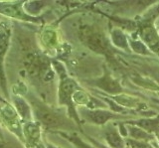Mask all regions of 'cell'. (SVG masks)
Returning a JSON list of instances; mask_svg holds the SVG:
<instances>
[{"mask_svg": "<svg viewBox=\"0 0 159 148\" xmlns=\"http://www.w3.org/2000/svg\"><path fill=\"white\" fill-rule=\"evenodd\" d=\"M30 105L32 107L34 119L42 127H45L46 129H58L66 127L67 122L64 117L51 107L45 105L37 100L31 101Z\"/></svg>", "mask_w": 159, "mask_h": 148, "instance_id": "cell-1", "label": "cell"}, {"mask_svg": "<svg viewBox=\"0 0 159 148\" xmlns=\"http://www.w3.org/2000/svg\"><path fill=\"white\" fill-rule=\"evenodd\" d=\"M0 122L15 136L18 137L20 141L25 143L21 118L14 105L7 101V98H4L1 96H0Z\"/></svg>", "mask_w": 159, "mask_h": 148, "instance_id": "cell-2", "label": "cell"}, {"mask_svg": "<svg viewBox=\"0 0 159 148\" xmlns=\"http://www.w3.org/2000/svg\"><path fill=\"white\" fill-rule=\"evenodd\" d=\"M79 87L78 83L72 78L66 77L61 78L59 83L58 88V101L60 105H66L68 108V113L72 118H74L78 123H80V117L78 115V112L75 106V103L73 101V95L75 92L78 91Z\"/></svg>", "mask_w": 159, "mask_h": 148, "instance_id": "cell-3", "label": "cell"}, {"mask_svg": "<svg viewBox=\"0 0 159 148\" xmlns=\"http://www.w3.org/2000/svg\"><path fill=\"white\" fill-rule=\"evenodd\" d=\"M11 39V25L7 20H0V90H2L5 98L9 100L7 81L4 71V61L6 57Z\"/></svg>", "mask_w": 159, "mask_h": 148, "instance_id": "cell-4", "label": "cell"}, {"mask_svg": "<svg viewBox=\"0 0 159 148\" xmlns=\"http://www.w3.org/2000/svg\"><path fill=\"white\" fill-rule=\"evenodd\" d=\"M80 38L89 49L98 54H107L109 47L102 33L92 26H83L80 29Z\"/></svg>", "mask_w": 159, "mask_h": 148, "instance_id": "cell-5", "label": "cell"}, {"mask_svg": "<svg viewBox=\"0 0 159 148\" xmlns=\"http://www.w3.org/2000/svg\"><path fill=\"white\" fill-rule=\"evenodd\" d=\"M23 136L29 148L36 147L42 142V126L36 120L23 123Z\"/></svg>", "mask_w": 159, "mask_h": 148, "instance_id": "cell-6", "label": "cell"}, {"mask_svg": "<svg viewBox=\"0 0 159 148\" xmlns=\"http://www.w3.org/2000/svg\"><path fill=\"white\" fill-rule=\"evenodd\" d=\"M22 5L21 2L19 3H7V2H0V13L7 17H12L20 19V20H26L31 22H40V20L36 17L29 16L28 14L23 11L20 6Z\"/></svg>", "mask_w": 159, "mask_h": 148, "instance_id": "cell-7", "label": "cell"}, {"mask_svg": "<svg viewBox=\"0 0 159 148\" xmlns=\"http://www.w3.org/2000/svg\"><path fill=\"white\" fill-rule=\"evenodd\" d=\"M81 112L87 120L98 125L106 124L108 120L116 116V113L104 110H84V108H82Z\"/></svg>", "mask_w": 159, "mask_h": 148, "instance_id": "cell-8", "label": "cell"}, {"mask_svg": "<svg viewBox=\"0 0 159 148\" xmlns=\"http://www.w3.org/2000/svg\"><path fill=\"white\" fill-rule=\"evenodd\" d=\"M140 37L146 46L154 53L159 55V35L150 24H146L140 29Z\"/></svg>", "mask_w": 159, "mask_h": 148, "instance_id": "cell-9", "label": "cell"}, {"mask_svg": "<svg viewBox=\"0 0 159 148\" xmlns=\"http://www.w3.org/2000/svg\"><path fill=\"white\" fill-rule=\"evenodd\" d=\"M93 85L108 93H111V95H117V93H120L123 92V88L119 85V83L107 73L101 78L93 81Z\"/></svg>", "mask_w": 159, "mask_h": 148, "instance_id": "cell-10", "label": "cell"}, {"mask_svg": "<svg viewBox=\"0 0 159 148\" xmlns=\"http://www.w3.org/2000/svg\"><path fill=\"white\" fill-rule=\"evenodd\" d=\"M13 105L15 107V110H17L20 118H21L22 123L34 120V115H33L31 105L21 96L15 95L13 96Z\"/></svg>", "mask_w": 159, "mask_h": 148, "instance_id": "cell-11", "label": "cell"}, {"mask_svg": "<svg viewBox=\"0 0 159 148\" xmlns=\"http://www.w3.org/2000/svg\"><path fill=\"white\" fill-rule=\"evenodd\" d=\"M41 38V44L44 48L46 49H53L57 46L58 44V36L55 30L51 28H45L40 34Z\"/></svg>", "mask_w": 159, "mask_h": 148, "instance_id": "cell-12", "label": "cell"}, {"mask_svg": "<svg viewBox=\"0 0 159 148\" xmlns=\"http://www.w3.org/2000/svg\"><path fill=\"white\" fill-rule=\"evenodd\" d=\"M133 124L142 128L146 132H159V116L155 118H144L137 121H133Z\"/></svg>", "mask_w": 159, "mask_h": 148, "instance_id": "cell-13", "label": "cell"}, {"mask_svg": "<svg viewBox=\"0 0 159 148\" xmlns=\"http://www.w3.org/2000/svg\"><path fill=\"white\" fill-rule=\"evenodd\" d=\"M107 141L111 148H124V140L119 132L111 127L106 132Z\"/></svg>", "mask_w": 159, "mask_h": 148, "instance_id": "cell-14", "label": "cell"}, {"mask_svg": "<svg viewBox=\"0 0 159 148\" xmlns=\"http://www.w3.org/2000/svg\"><path fill=\"white\" fill-rule=\"evenodd\" d=\"M73 101L75 105L89 107V105H91V102L93 101V98L89 96L86 92L83 91L82 88H79V90L75 92V93L73 95Z\"/></svg>", "mask_w": 159, "mask_h": 148, "instance_id": "cell-15", "label": "cell"}, {"mask_svg": "<svg viewBox=\"0 0 159 148\" xmlns=\"http://www.w3.org/2000/svg\"><path fill=\"white\" fill-rule=\"evenodd\" d=\"M129 132H130V135L131 137H133L134 140L146 142V140L152 139V135L137 126H129Z\"/></svg>", "mask_w": 159, "mask_h": 148, "instance_id": "cell-16", "label": "cell"}, {"mask_svg": "<svg viewBox=\"0 0 159 148\" xmlns=\"http://www.w3.org/2000/svg\"><path fill=\"white\" fill-rule=\"evenodd\" d=\"M111 38H112V42L114 43L116 46H117L118 48H121V49H127L128 43L126 40V37L122 31L118 30V29H116V30L112 31V33H111Z\"/></svg>", "mask_w": 159, "mask_h": 148, "instance_id": "cell-17", "label": "cell"}, {"mask_svg": "<svg viewBox=\"0 0 159 148\" xmlns=\"http://www.w3.org/2000/svg\"><path fill=\"white\" fill-rule=\"evenodd\" d=\"M116 101L118 102L119 105L126 107H137L139 105V101L136 98L129 97L126 96H116Z\"/></svg>", "mask_w": 159, "mask_h": 148, "instance_id": "cell-18", "label": "cell"}, {"mask_svg": "<svg viewBox=\"0 0 159 148\" xmlns=\"http://www.w3.org/2000/svg\"><path fill=\"white\" fill-rule=\"evenodd\" d=\"M59 134L63 135L65 138H67L68 140H70L72 143H74V144L79 148H94L91 145L87 144V143H84L81 138L76 136V135H69V134H66V133H63V132H59Z\"/></svg>", "mask_w": 159, "mask_h": 148, "instance_id": "cell-19", "label": "cell"}, {"mask_svg": "<svg viewBox=\"0 0 159 148\" xmlns=\"http://www.w3.org/2000/svg\"><path fill=\"white\" fill-rule=\"evenodd\" d=\"M131 48L139 54H143V55H147V54H149L147 47L144 45V43H142V42H139V41L131 42Z\"/></svg>", "mask_w": 159, "mask_h": 148, "instance_id": "cell-20", "label": "cell"}, {"mask_svg": "<svg viewBox=\"0 0 159 148\" xmlns=\"http://www.w3.org/2000/svg\"><path fill=\"white\" fill-rule=\"evenodd\" d=\"M128 143L131 145V148H153L149 143L145 141H137L134 139H128Z\"/></svg>", "mask_w": 159, "mask_h": 148, "instance_id": "cell-21", "label": "cell"}, {"mask_svg": "<svg viewBox=\"0 0 159 148\" xmlns=\"http://www.w3.org/2000/svg\"><path fill=\"white\" fill-rule=\"evenodd\" d=\"M45 146H46V148H58V147H56V146H54V145H52V144H50V143H46V144H45Z\"/></svg>", "mask_w": 159, "mask_h": 148, "instance_id": "cell-22", "label": "cell"}, {"mask_svg": "<svg viewBox=\"0 0 159 148\" xmlns=\"http://www.w3.org/2000/svg\"><path fill=\"white\" fill-rule=\"evenodd\" d=\"M0 139H3V134H2V131H1V128H0Z\"/></svg>", "mask_w": 159, "mask_h": 148, "instance_id": "cell-23", "label": "cell"}, {"mask_svg": "<svg viewBox=\"0 0 159 148\" xmlns=\"http://www.w3.org/2000/svg\"><path fill=\"white\" fill-rule=\"evenodd\" d=\"M102 148H103V147H102Z\"/></svg>", "mask_w": 159, "mask_h": 148, "instance_id": "cell-24", "label": "cell"}]
</instances>
